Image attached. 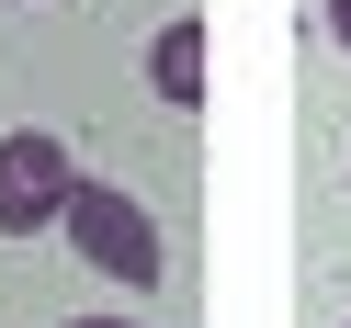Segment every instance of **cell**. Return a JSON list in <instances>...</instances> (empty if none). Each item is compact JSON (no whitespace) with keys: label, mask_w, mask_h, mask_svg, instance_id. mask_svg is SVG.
I'll list each match as a JSON object with an SVG mask.
<instances>
[{"label":"cell","mask_w":351,"mask_h":328,"mask_svg":"<svg viewBox=\"0 0 351 328\" xmlns=\"http://www.w3.org/2000/svg\"><path fill=\"white\" fill-rule=\"evenodd\" d=\"M57 227H69V249L91 260V272H114L125 294H159V272H170V238H159V215H147L136 192H114V181H80Z\"/></svg>","instance_id":"1"},{"label":"cell","mask_w":351,"mask_h":328,"mask_svg":"<svg viewBox=\"0 0 351 328\" xmlns=\"http://www.w3.org/2000/svg\"><path fill=\"white\" fill-rule=\"evenodd\" d=\"M69 192H80V170H69V147H57L46 125H12V136H0V238L57 227Z\"/></svg>","instance_id":"2"},{"label":"cell","mask_w":351,"mask_h":328,"mask_svg":"<svg viewBox=\"0 0 351 328\" xmlns=\"http://www.w3.org/2000/svg\"><path fill=\"white\" fill-rule=\"evenodd\" d=\"M147 79H159V102H204V12H170L159 23V46H147Z\"/></svg>","instance_id":"3"},{"label":"cell","mask_w":351,"mask_h":328,"mask_svg":"<svg viewBox=\"0 0 351 328\" xmlns=\"http://www.w3.org/2000/svg\"><path fill=\"white\" fill-rule=\"evenodd\" d=\"M317 23H328V34H340V46H351V0H317Z\"/></svg>","instance_id":"4"},{"label":"cell","mask_w":351,"mask_h":328,"mask_svg":"<svg viewBox=\"0 0 351 328\" xmlns=\"http://www.w3.org/2000/svg\"><path fill=\"white\" fill-rule=\"evenodd\" d=\"M69 328H136V317H69Z\"/></svg>","instance_id":"5"},{"label":"cell","mask_w":351,"mask_h":328,"mask_svg":"<svg viewBox=\"0 0 351 328\" xmlns=\"http://www.w3.org/2000/svg\"><path fill=\"white\" fill-rule=\"evenodd\" d=\"M340 328H351V317H340Z\"/></svg>","instance_id":"6"}]
</instances>
